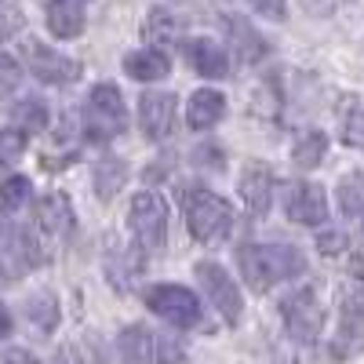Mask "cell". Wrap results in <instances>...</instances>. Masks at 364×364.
<instances>
[{"instance_id":"1","label":"cell","mask_w":364,"mask_h":364,"mask_svg":"<svg viewBox=\"0 0 364 364\" xmlns=\"http://www.w3.org/2000/svg\"><path fill=\"white\" fill-rule=\"evenodd\" d=\"M237 262L252 291H269L273 284L302 273V255L291 245H245L237 248Z\"/></svg>"},{"instance_id":"2","label":"cell","mask_w":364,"mask_h":364,"mask_svg":"<svg viewBox=\"0 0 364 364\" xmlns=\"http://www.w3.org/2000/svg\"><path fill=\"white\" fill-rule=\"evenodd\" d=\"M182 204H186V226H190V233L200 240V245H215V240L230 237V230H233L230 200L215 197L211 190L193 186L186 197H182Z\"/></svg>"},{"instance_id":"3","label":"cell","mask_w":364,"mask_h":364,"mask_svg":"<svg viewBox=\"0 0 364 364\" xmlns=\"http://www.w3.org/2000/svg\"><path fill=\"white\" fill-rule=\"evenodd\" d=\"M128 128V109H124V99H120V87L117 84H95L87 95V106H84V132L87 139L95 142H106V139H117L120 132Z\"/></svg>"},{"instance_id":"4","label":"cell","mask_w":364,"mask_h":364,"mask_svg":"<svg viewBox=\"0 0 364 364\" xmlns=\"http://www.w3.org/2000/svg\"><path fill=\"white\" fill-rule=\"evenodd\" d=\"M132 233L139 240L142 252H157L168 237V204L161 193L154 190H142L135 200H132Z\"/></svg>"},{"instance_id":"5","label":"cell","mask_w":364,"mask_h":364,"mask_svg":"<svg viewBox=\"0 0 364 364\" xmlns=\"http://www.w3.org/2000/svg\"><path fill=\"white\" fill-rule=\"evenodd\" d=\"M339 336L331 343V353L339 360H350L364 350V284H346L339 291Z\"/></svg>"},{"instance_id":"6","label":"cell","mask_w":364,"mask_h":364,"mask_svg":"<svg viewBox=\"0 0 364 364\" xmlns=\"http://www.w3.org/2000/svg\"><path fill=\"white\" fill-rule=\"evenodd\" d=\"M146 306L175 328H197L200 324V302L182 284H154L146 291Z\"/></svg>"},{"instance_id":"7","label":"cell","mask_w":364,"mask_h":364,"mask_svg":"<svg viewBox=\"0 0 364 364\" xmlns=\"http://www.w3.org/2000/svg\"><path fill=\"white\" fill-rule=\"evenodd\" d=\"M281 317H284V328L295 343H317L321 328H324V306L317 302V295L310 288L288 295L281 302Z\"/></svg>"},{"instance_id":"8","label":"cell","mask_w":364,"mask_h":364,"mask_svg":"<svg viewBox=\"0 0 364 364\" xmlns=\"http://www.w3.org/2000/svg\"><path fill=\"white\" fill-rule=\"evenodd\" d=\"M193 273H197V281H200V288L208 291V299H211V306H215L219 314H223V321L226 324H237L240 321V314H245V299H240V291H237V284H233V277L219 266V262H197L193 266Z\"/></svg>"},{"instance_id":"9","label":"cell","mask_w":364,"mask_h":364,"mask_svg":"<svg viewBox=\"0 0 364 364\" xmlns=\"http://www.w3.org/2000/svg\"><path fill=\"white\" fill-rule=\"evenodd\" d=\"M41 252L22 226L0 223V284H11L26 266H37Z\"/></svg>"},{"instance_id":"10","label":"cell","mask_w":364,"mask_h":364,"mask_svg":"<svg viewBox=\"0 0 364 364\" xmlns=\"http://www.w3.org/2000/svg\"><path fill=\"white\" fill-rule=\"evenodd\" d=\"M284 211L299 226H321L328 219V197L317 182H288L284 186Z\"/></svg>"},{"instance_id":"11","label":"cell","mask_w":364,"mask_h":364,"mask_svg":"<svg viewBox=\"0 0 364 364\" xmlns=\"http://www.w3.org/2000/svg\"><path fill=\"white\" fill-rule=\"evenodd\" d=\"M22 55H26L29 70H33L44 84H73L80 77V63L58 55L55 48H48L41 41H22Z\"/></svg>"},{"instance_id":"12","label":"cell","mask_w":364,"mask_h":364,"mask_svg":"<svg viewBox=\"0 0 364 364\" xmlns=\"http://www.w3.org/2000/svg\"><path fill=\"white\" fill-rule=\"evenodd\" d=\"M175 109H178V99L171 95V91H146V95L139 99V124L142 132L161 142L175 132Z\"/></svg>"},{"instance_id":"13","label":"cell","mask_w":364,"mask_h":364,"mask_svg":"<svg viewBox=\"0 0 364 364\" xmlns=\"http://www.w3.org/2000/svg\"><path fill=\"white\" fill-rule=\"evenodd\" d=\"M226 29H230V41H233V48H237V55H240V63H245V66H252V63H262V58L269 55V44H266V37L259 33V29H255L248 18L230 15V18H226Z\"/></svg>"},{"instance_id":"14","label":"cell","mask_w":364,"mask_h":364,"mask_svg":"<svg viewBox=\"0 0 364 364\" xmlns=\"http://www.w3.org/2000/svg\"><path fill=\"white\" fill-rule=\"evenodd\" d=\"M240 197L252 208V215H266L273 200V175L266 164H248L240 175Z\"/></svg>"},{"instance_id":"15","label":"cell","mask_w":364,"mask_h":364,"mask_svg":"<svg viewBox=\"0 0 364 364\" xmlns=\"http://www.w3.org/2000/svg\"><path fill=\"white\" fill-rule=\"evenodd\" d=\"M186 63L193 66V73H200L208 80L226 77V51H223V44L208 41V37L186 41Z\"/></svg>"},{"instance_id":"16","label":"cell","mask_w":364,"mask_h":364,"mask_svg":"<svg viewBox=\"0 0 364 364\" xmlns=\"http://www.w3.org/2000/svg\"><path fill=\"white\" fill-rule=\"evenodd\" d=\"M37 223L51 237H66L73 230V208H70V200L63 193H44L37 200Z\"/></svg>"},{"instance_id":"17","label":"cell","mask_w":364,"mask_h":364,"mask_svg":"<svg viewBox=\"0 0 364 364\" xmlns=\"http://www.w3.org/2000/svg\"><path fill=\"white\" fill-rule=\"evenodd\" d=\"M223 113H226V99L219 95V91H211V87H200V91H193V99H190L186 120H190L193 132H208L211 124L223 120Z\"/></svg>"},{"instance_id":"18","label":"cell","mask_w":364,"mask_h":364,"mask_svg":"<svg viewBox=\"0 0 364 364\" xmlns=\"http://www.w3.org/2000/svg\"><path fill=\"white\" fill-rule=\"evenodd\" d=\"M44 18H48V29H51V33H55V37H63V41L84 33V11H80V0H51L48 11H44Z\"/></svg>"},{"instance_id":"19","label":"cell","mask_w":364,"mask_h":364,"mask_svg":"<svg viewBox=\"0 0 364 364\" xmlns=\"http://www.w3.org/2000/svg\"><path fill=\"white\" fill-rule=\"evenodd\" d=\"M124 70L132 80H161V77H168L171 63L161 48H142V51H132L124 58Z\"/></svg>"},{"instance_id":"20","label":"cell","mask_w":364,"mask_h":364,"mask_svg":"<svg viewBox=\"0 0 364 364\" xmlns=\"http://www.w3.org/2000/svg\"><path fill=\"white\" fill-rule=\"evenodd\" d=\"M91 182H95L99 200H113L117 190H124V182H128V164L120 161V157H102V161H95Z\"/></svg>"},{"instance_id":"21","label":"cell","mask_w":364,"mask_h":364,"mask_svg":"<svg viewBox=\"0 0 364 364\" xmlns=\"http://www.w3.org/2000/svg\"><path fill=\"white\" fill-rule=\"evenodd\" d=\"M26 321L33 324L41 336H51V331L58 328V321H63V314H58V299L51 291H33L26 299Z\"/></svg>"},{"instance_id":"22","label":"cell","mask_w":364,"mask_h":364,"mask_svg":"<svg viewBox=\"0 0 364 364\" xmlns=\"http://www.w3.org/2000/svg\"><path fill=\"white\" fill-rule=\"evenodd\" d=\"M154 331L146 324H128L120 331V353H124L128 364H149L154 360Z\"/></svg>"},{"instance_id":"23","label":"cell","mask_w":364,"mask_h":364,"mask_svg":"<svg viewBox=\"0 0 364 364\" xmlns=\"http://www.w3.org/2000/svg\"><path fill=\"white\" fill-rule=\"evenodd\" d=\"M324 154H328V135L317 132V128L302 132V135L295 139V146H291V161H295L299 168H317V164L324 161Z\"/></svg>"},{"instance_id":"24","label":"cell","mask_w":364,"mask_h":364,"mask_svg":"<svg viewBox=\"0 0 364 364\" xmlns=\"http://www.w3.org/2000/svg\"><path fill=\"white\" fill-rule=\"evenodd\" d=\"M339 208L346 219H357L364 211V175L360 171H350L339 178Z\"/></svg>"},{"instance_id":"25","label":"cell","mask_w":364,"mask_h":364,"mask_svg":"<svg viewBox=\"0 0 364 364\" xmlns=\"http://www.w3.org/2000/svg\"><path fill=\"white\" fill-rule=\"evenodd\" d=\"M11 117H15L18 132H44V128H48V106H44L41 99H22V102H15Z\"/></svg>"},{"instance_id":"26","label":"cell","mask_w":364,"mask_h":364,"mask_svg":"<svg viewBox=\"0 0 364 364\" xmlns=\"http://www.w3.org/2000/svg\"><path fill=\"white\" fill-rule=\"evenodd\" d=\"M26 200H29V178L26 175H11V178L0 182V208L4 211H15Z\"/></svg>"},{"instance_id":"27","label":"cell","mask_w":364,"mask_h":364,"mask_svg":"<svg viewBox=\"0 0 364 364\" xmlns=\"http://www.w3.org/2000/svg\"><path fill=\"white\" fill-rule=\"evenodd\" d=\"M22 154H26V132H18V128H4V132H0V168L15 164Z\"/></svg>"},{"instance_id":"28","label":"cell","mask_w":364,"mask_h":364,"mask_svg":"<svg viewBox=\"0 0 364 364\" xmlns=\"http://www.w3.org/2000/svg\"><path fill=\"white\" fill-rule=\"evenodd\" d=\"M317 248H321V255H328V259L346 255V248H350V237H346L343 230H324V233L317 237Z\"/></svg>"},{"instance_id":"29","label":"cell","mask_w":364,"mask_h":364,"mask_svg":"<svg viewBox=\"0 0 364 364\" xmlns=\"http://www.w3.org/2000/svg\"><path fill=\"white\" fill-rule=\"evenodd\" d=\"M149 364H182V346L171 336H157L154 339V360Z\"/></svg>"},{"instance_id":"30","label":"cell","mask_w":364,"mask_h":364,"mask_svg":"<svg viewBox=\"0 0 364 364\" xmlns=\"http://www.w3.org/2000/svg\"><path fill=\"white\" fill-rule=\"evenodd\" d=\"M80 357H84V364H113V360H109V353H106V346H102L95 336L80 343Z\"/></svg>"},{"instance_id":"31","label":"cell","mask_w":364,"mask_h":364,"mask_svg":"<svg viewBox=\"0 0 364 364\" xmlns=\"http://www.w3.org/2000/svg\"><path fill=\"white\" fill-rule=\"evenodd\" d=\"M22 80V70L11 55H0V87H15Z\"/></svg>"},{"instance_id":"32","label":"cell","mask_w":364,"mask_h":364,"mask_svg":"<svg viewBox=\"0 0 364 364\" xmlns=\"http://www.w3.org/2000/svg\"><path fill=\"white\" fill-rule=\"evenodd\" d=\"M346 135H350V142H353V146H360V149H364V106H360V109H353L350 124H346Z\"/></svg>"},{"instance_id":"33","label":"cell","mask_w":364,"mask_h":364,"mask_svg":"<svg viewBox=\"0 0 364 364\" xmlns=\"http://www.w3.org/2000/svg\"><path fill=\"white\" fill-rule=\"evenodd\" d=\"M252 8L266 18H284V0H252Z\"/></svg>"},{"instance_id":"34","label":"cell","mask_w":364,"mask_h":364,"mask_svg":"<svg viewBox=\"0 0 364 364\" xmlns=\"http://www.w3.org/2000/svg\"><path fill=\"white\" fill-rule=\"evenodd\" d=\"M0 364H37L33 360V353H26V350H4V353H0Z\"/></svg>"},{"instance_id":"35","label":"cell","mask_w":364,"mask_h":364,"mask_svg":"<svg viewBox=\"0 0 364 364\" xmlns=\"http://www.w3.org/2000/svg\"><path fill=\"white\" fill-rule=\"evenodd\" d=\"M336 4H339V0H302V8H306L310 15H331Z\"/></svg>"},{"instance_id":"36","label":"cell","mask_w":364,"mask_h":364,"mask_svg":"<svg viewBox=\"0 0 364 364\" xmlns=\"http://www.w3.org/2000/svg\"><path fill=\"white\" fill-rule=\"evenodd\" d=\"M11 336V314H8V306L0 302V339H8Z\"/></svg>"}]
</instances>
